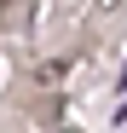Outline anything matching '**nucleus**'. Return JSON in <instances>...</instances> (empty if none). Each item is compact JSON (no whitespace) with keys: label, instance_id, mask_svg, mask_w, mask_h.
<instances>
[{"label":"nucleus","instance_id":"nucleus-1","mask_svg":"<svg viewBox=\"0 0 127 133\" xmlns=\"http://www.w3.org/2000/svg\"><path fill=\"white\" fill-rule=\"evenodd\" d=\"M121 127H127V116H121Z\"/></svg>","mask_w":127,"mask_h":133}]
</instances>
